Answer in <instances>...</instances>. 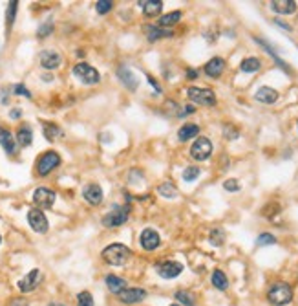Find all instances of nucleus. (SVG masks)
Returning a JSON list of instances; mask_svg holds the SVG:
<instances>
[{"label":"nucleus","mask_w":298,"mask_h":306,"mask_svg":"<svg viewBox=\"0 0 298 306\" xmlns=\"http://www.w3.org/2000/svg\"><path fill=\"white\" fill-rule=\"evenodd\" d=\"M295 297V292H293L291 284L287 282H274L269 292H267V301L271 303L272 306H285L289 305Z\"/></svg>","instance_id":"obj_1"},{"label":"nucleus","mask_w":298,"mask_h":306,"mask_svg":"<svg viewBox=\"0 0 298 306\" xmlns=\"http://www.w3.org/2000/svg\"><path fill=\"white\" fill-rule=\"evenodd\" d=\"M103 259L104 262H108L110 266H123L126 264V261L130 259V248H126L124 244H110L103 249Z\"/></svg>","instance_id":"obj_2"},{"label":"nucleus","mask_w":298,"mask_h":306,"mask_svg":"<svg viewBox=\"0 0 298 306\" xmlns=\"http://www.w3.org/2000/svg\"><path fill=\"white\" fill-rule=\"evenodd\" d=\"M130 216V205H114V207L103 216L104 228H119Z\"/></svg>","instance_id":"obj_3"},{"label":"nucleus","mask_w":298,"mask_h":306,"mask_svg":"<svg viewBox=\"0 0 298 306\" xmlns=\"http://www.w3.org/2000/svg\"><path fill=\"white\" fill-rule=\"evenodd\" d=\"M187 98L196 104L201 106H214L216 104V96L210 88H198V86H190L187 88Z\"/></svg>","instance_id":"obj_4"},{"label":"nucleus","mask_w":298,"mask_h":306,"mask_svg":"<svg viewBox=\"0 0 298 306\" xmlns=\"http://www.w3.org/2000/svg\"><path fill=\"white\" fill-rule=\"evenodd\" d=\"M73 75L83 85H97L99 81H101V75H99L97 70L93 66L86 65V63H79V65L73 66Z\"/></svg>","instance_id":"obj_5"},{"label":"nucleus","mask_w":298,"mask_h":306,"mask_svg":"<svg viewBox=\"0 0 298 306\" xmlns=\"http://www.w3.org/2000/svg\"><path fill=\"white\" fill-rule=\"evenodd\" d=\"M60 165V156L55 150H48L37 160V172L39 176H48L53 169H57Z\"/></svg>","instance_id":"obj_6"},{"label":"nucleus","mask_w":298,"mask_h":306,"mask_svg":"<svg viewBox=\"0 0 298 306\" xmlns=\"http://www.w3.org/2000/svg\"><path fill=\"white\" fill-rule=\"evenodd\" d=\"M210 154H212V143H210L209 137L200 136L194 143H192V147H190V156L194 158V160H198V162L209 160Z\"/></svg>","instance_id":"obj_7"},{"label":"nucleus","mask_w":298,"mask_h":306,"mask_svg":"<svg viewBox=\"0 0 298 306\" xmlns=\"http://www.w3.org/2000/svg\"><path fill=\"white\" fill-rule=\"evenodd\" d=\"M55 191L48 189V187H39V189L33 191V204L39 209H50L55 204Z\"/></svg>","instance_id":"obj_8"},{"label":"nucleus","mask_w":298,"mask_h":306,"mask_svg":"<svg viewBox=\"0 0 298 306\" xmlns=\"http://www.w3.org/2000/svg\"><path fill=\"white\" fill-rule=\"evenodd\" d=\"M156 272L159 277H163V279H176L178 275H181L183 264L176 261H165V262H161V264H157Z\"/></svg>","instance_id":"obj_9"},{"label":"nucleus","mask_w":298,"mask_h":306,"mask_svg":"<svg viewBox=\"0 0 298 306\" xmlns=\"http://www.w3.org/2000/svg\"><path fill=\"white\" fill-rule=\"evenodd\" d=\"M28 222H30V226L35 233H46L48 231V218L46 215L40 211V209H31L30 213H28Z\"/></svg>","instance_id":"obj_10"},{"label":"nucleus","mask_w":298,"mask_h":306,"mask_svg":"<svg viewBox=\"0 0 298 306\" xmlns=\"http://www.w3.org/2000/svg\"><path fill=\"white\" fill-rule=\"evenodd\" d=\"M139 242H141L143 249H147V251H154L156 248H159L161 238H159V233H157L156 229L147 228V229H143L141 237H139Z\"/></svg>","instance_id":"obj_11"},{"label":"nucleus","mask_w":298,"mask_h":306,"mask_svg":"<svg viewBox=\"0 0 298 306\" xmlns=\"http://www.w3.org/2000/svg\"><path fill=\"white\" fill-rule=\"evenodd\" d=\"M40 279H42V273H40V270H31L30 273L24 277V279H20L19 280V290L20 292H24V293H30V292H33L35 288L39 286V282H40Z\"/></svg>","instance_id":"obj_12"},{"label":"nucleus","mask_w":298,"mask_h":306,"mask_svg":"<svg viewBox=\"0 0 298 306\" xmlns=\"http://www.w3.org/2000/svg\"><path fill=\"white\" fill-rule=\"evenodd\" d=\"M145 297H147V290H143V288H126V290H123V292L119 293V301L124 303V305L141 303Z\"/></svg>","instance_id":"obj_13"},{"label":"nucleus","mask_w":298,"mask_h":306,"mask_svg":"<svg viewBox=\"0 0 298 306\" xmlns=\"http://www.w3.org/2000/svg\"><path fill=\"white\" fill-rule=\"evenodd\" d=\"M60 65H62V57L55 50H44L40 53V66L44 70H55Z\"/></svg>","instance_id":"obj_14"},{"label":"nucleus","mask_w":298,"mask_h":306,"mask_svg":"<svg viewBox=\"0 0 298 306\" xmlns=\"http://www.w3.org/2000/svg\"><path fill=\"white\" fill-rule=\"evenodd\" d=\"M103 196H104L103 189H101L99 183H88L85 189H83V198L90 205H99V204L103 202Z\"/></svg>","instance_id":"obj_15"},{"label":"nucleus","mask_w":298,"mask_h":306,"mask_svg":"<svg viewBox=\"0 0 298 306\" xmlns=\"http://www.w3.org/2000/svg\"><path fill=\"white\" fill-rule=\"evenodd\" d=\"M117 77L121 79V83H123L130 92H136L137 88V79L134 75V72L130 70L128 66H119L117 68Z\"/></svg>","instance_id":"obj_16"},{"label":"nucleus","mask_w":298,"mask_h":306,"mask_svg":"<svg viewBox=\"0 0 298 306\" xmlns=\"http://www.w3.org/2000/svg\"><path fill=\"white\" fill-rule=\"evenodd\" d=\"M254 99L264 104H272L278 101V92L274 90V88H271V86H262V88L256 90Z\"/></svg>","instance_id":"obj_17"},{"label":"nucleus","mask_w":298,"mask_h":306,"mask_svg":"<svg viewBox=\"0 0 298 306\" xmlns=\"http://www.w3.org/2000/svg\"><path fill=\"white\" fill-rule=\"evenodd\" d=\"M0 145H2V149L6 150L7 154H11V156L17 152V139L13 137L11 132L6 131V129H2V127H0Z\"/></svg>","instance_id":"obj_18"},{"label":"nucleus","mask_w":298,"mask_h":306,"mask_svg":"<svg viewBox=\"0 0 298 306\" xmlns=\"http://www.w3.org/2000/svg\"><path fill=\"white\" fill-rule=\"evenodd\" d=\"M271 9L280 15H291L297 11V2L295 0H272Z\"/></svg>","instance_id":"obj_19"},{"label":"nucleus","mask_w":298,"mask_h":306,"mask_svg":"<svg viewBox=\"0 0 298 306\" xmlns=\"http://www.w3.org/2000/svg\"><path fill=\"white\" fill-rule=\"evenodd\" d=\"M223 70H225V61H223L221 57L210 59L207 65H205V73L212 79L220 77L221 73H223Z\"/></svg>","instance_id":"obj_20"},{"label":"nucleus","mask_w":298,"mask_h":306,"mask_svg":"<svg viewBox=\"0 0 298 306\" xmlns=\"http://www.w3.org/2000/svg\"><path fill=\"white\" fill-rule=\"evenodd\" d=\"M145 32H147V39H149L150 42L159 40V39H169V37L174 35L172 30H165V28H159V26H147L145 28Z\"/></svg>","instance_id":"obj_21"},{"label":"nucleus","mask_w":298,"mask_h":306,"mask_svg":"<svg viewBox=\"0 0 298 306\" xmlns=\"http://www.w3.org/2000/svg\"><path fill=\"white\" fill-rule=\"evenodd\" d=\"M139 6L143 7V13L147 17H157L163 9V2L161 0H143L139 2Z\"/></svg>","instance_id":"obj_22"},{"label":"nucleus","mask_w":298,"mask_h":306,"mask_svg":"<svg viewBox=\"0 0 298 306\" xmlns=\"http://www.w3.org/2000/svg\"><path fill=\"white\" fill-rule=\"evenodd\" d=\"M104 282H106V288L110 290L112 293H119L126 290V280L121 279V277H117V275H106L104 277Z\"/></svg>","instance_id":"obj_23"},{"label":"nucleus","mask_w":298,"mask_h":306,"mask_svg":"<svg viewBox=\"0 0 298 306\" xmlns=\"http://www.w3.org/2000/svg\"><path fill=\"white\" fill-rule=\"evenodd\" d=\"M198 134H200V127L194 123H185L178 131V139L179 141H188V139H192V137H198Z\"/></svg>","instance_id":"obj_24"},{"label":"nucleus","mask_w":298,"mask_h":306,"mask_svg":"<svg viewBox=\"0 0 298 306\" xmlns=\"http://www.w3.org/2000/svg\"><path fill=\"white\" fill-rule=\"evenodd\" d=\"M254 40H256V42H258L260 46H262V48H264V50H266L267 53H269V55H271L272 59H274V61H276V65L280 66V68H282V70H284V72H291V70H289V66L285 65L284 61H282V59L278 57V55H276V53H274V50H272V46L269 44V42H267V40H264V39H260V37H254Z\"/></svg>","instance_id":"obj_25"},{"label":"nucleus","mask_w":298,"mask_h":306,"mask_svg":"<svg viewBox=\"0 0 298 306\" xmlns=\"http://www.w3.org/2000/svg\"><path fill=\"white\" fill-rule=\"evenodd\" d=\"M17 143L20 145V147H28V145H31L33 141V132L31 129L28 127V125H22L19 131H17Z\"/></svg>","instance_id":"obj_26"},{"label":"nucleus","mask_w":298,"mask_h":306,"mask_svg":"<svg viewBox=\"0 0 298 306\" xmlns=\"http://www.w3.org/2000/svg\"><path fill=\"white\" fill-rule=\"evenodd\" d=\"M210 280H212V286L216 288V290H220V292H223V290H227V288H229L227 275L223 273L221 270H214V273H212V277H210Z\"/></svg>","instance_id":"obj_27"},{"label":"nucleus","mask_w":298,"mask_h":306,"mask_svg":"<svg viewBox=\"0 0 298 306\" xmlns=\"http://www.w3.org/2000/svg\"><path fill=\"white\" fill-rule=\"evenodd\" d=\"M241 72H245V73H254V72H258L260 68H262V61H260L258 57H247L241 61Z\"/></svg>","instance_id":"obj_28"},{"label":"nucleus","mask_w":298,"mask_h":306,"mask_svg":"<svg viewBox=\"0 0 298 306\" xmlns=\"http://www.w3.org/2000/svg\"><path fill=\"white\" fill-rule=\"evenodd\" d=\"M179 20H181V13H179V11H172V13L163 15L161 19L157 20V26L159 28H170V26H174V24H178Z\"/></svg>","instance_id":"obj_29"},{"label":"nucleus","mask_w":298,"mask_h":306,"mask_svg":"<svg viewBox=\"0 0 298 306\" xmlns=\"http://www.w3.org/2000/svg\"><path fill=\"white\" fill-rule=\"evenodd\" d=\"M44 136L48 141H53V139H57L59 136H62V131L59 129L57 125L53 123H44Z\"/></svg>","instance_id":"obj_30"},{"label":"nucleus","mask_w":298,"mask_h":306,"mask_svg":"<svg viewBox=\"0 0 298 306\" xmlns=\"http://www.w3.org/2000/svg\"><path fill=\"white\" fill-rule=\"evenodd\" d=\"M174 297H176V299H178V301H179L181 305H185V306H196L194 295H192V293H190V292H185V290H178Z\"/></svg>","instance_id":"obj_31"},{"label":"nucleus","mask_w":298,"mask_h":306,"mask_svg":"<svg viewBox=\"0 0 298 306\" xmlns=\"http://www.w3.org/2000/svg\"><path fill=\"white\" fill-rule=\"evenodd\" d=\"M209 240H210L212 246H221L225 242V231L221 228H214L210 231V235H209Z\"/></svg>","instance_id":"obj_32"},{"label":"nucleus","mask_w":298,"mask_h":306,"mask_svg":"<svg viewBox=\"0 0 298 306\" xmlns=\"http://www.w3.org/2000/svg\"><path fill=\"white\" fill-rule=\"evenodd\" d=\"M157 193H159L161 196H165V198H176V196H178V189H176L170 182L161 183L159 189H157Z\"/></svg>","instance_id":"obj_33"},{"label":"nucleus","mask_w":298,"mask_h":306,"mask_svg":"<svg viewBox=\"0 0 298 306\" xmlns=\"http://www.w3.org/2000/svg\"><path fill=\"white\" fill-rule=\"evenodd\" d=\"M17 7H19V2H9L7 4V11H6V22H7V30L13 26L15 22V15H17Z\"/></svg>","instance_id":"obj_34"},{"label":"nucleus","mask_w":298,"mask_h":306,"mask_svg":"<svg viewBox=\"0 0 298 306\" xmlns=\"http://www.w3.org/2000/svg\"><path fill=\"white\" fill-rule=\"evenodd\" d=\"M272 244H276V237L271 233H262L256 238V246H272Z\"/></svg>","instance_id":"obj_35"},{"label":"nucleus","mask_w":298,"mask_h":306,"mask_svg":"<svg viewBox=\"0 0 298 306\" xmlns=\"http://www.w3.org/2000/svg\"><path fill=\"white\" fill-rule=\"evenodd\" d=\"M200 167H185V170H183V180L185 182H194L196 178L200 176Z\"/></svg>","instance_id":"obj_36"},{"label":"nucleus","mask_w":298,"mask_h":306,"mask_svg":"<svg viewBox=\"0 0 298 306\" xmlns=\"http://www.w3.org/2000/svg\"><path fill=\"white\" fill-rule=\"evenodd\" d=\"M77 306H93V297L90 292H81L77 295Z\"/></svg>","instance_id":"obj_37"},{"label":"nucleus","mask_w":298,"mask_h":306,"mask_svg":"<svg viewBox=\"0 0 298 306\" xmlns=\"http://www.w3.org/2000/svg\"><path fill=\"white\" fill-rule=\"evenodd\" d=\"M112 7H114V2H110V0H99V2H95V9L101 15L112 11Z\"/></svg>","instance_id":"obj_38"},{"label":"nucleus","mask_w":298,"mask_h":306,"mask_svg":"<svg viewBox=\"0 0 298 306\" xmlns=\"http://www.w3.org/2000/svg\"><path fill=\"white\" fill-rule=\"evenodd\" d=\"M223 189L231 191V193H236V191H240V183H238V180L231 178V180H227V182H223Z\"/></svg>","instance_id":"obj_39"},{"label":"nucleus","mask_w":298,"mask_h":306,"mask_svg":"<svg viewBox=\"0 0 298 306\" xmlns=\"http://www.w3.org/2000/svg\"><path fill=\"white\" fill-rule=\"evenodd\" d=\"M52 32H53V24H52V22H44V24L39 28V37H40V39H44V37H48V35H50Z\"/></svg>","instance_id":"obj_40"},{"label":"nucleus","mask_w":298,"mask_h":306,"mask_svg":"<svg viewBox=\"0 0 298 306\" xmlns=\"http://www.w3.org/2000/svg\"><path fill=\"white\" fill-rule=\"evenodd\" d=\"M223 134H225V137H227V139H236V137H238V131H236V129H233L231 125H227V127L223 129Z\"/></svg>","instance_id":"obj_41"},{"label":"nucleus","mask_w":298,"mask_h":306,"mask_svg":"<svg viewBox=\"0 0 298 306\" xmlns=\"http://www.w3.org/2000/svg\"><path fill=\"white\" fill-rule=\"evenodd\" d=\"M15 94H17V96H24V98H31L30 90H28L24 85H17V86H15Z\"/></svg>","instance_id":"obj_42"},{"label":"nucleus","mask_w":298,"mask_h":306,"mask_svg":"<svg viewBox=\"0 0 298 306\" xmlns=\"http://www.w3.org/2000/svg\"><path fill=\"white\" fill-rule=\"evenodd\" d=\"M20 116H22V110H20V108H13V110L9 112V117H11V119H19Z\"/></svg>","instance_id":"obj_43"},{"label":"nucleus","mask_w":298,"mask_h":306,"mask_svg":"<svg viewBox=\"0 0 298 306\" xmlns=\"http://www.w3.org/2000/svg\"><path fill=\"white\" fill-rule=\"evenodd\" d=\"M274 24H278L280 28H284V30H287V32H291V26H289V24H285V22H282L280 19H274Z\"/></svg>","instance_id":"obj_44"},{"label":"nucleus","mask_w":298,"mask_h":306,"mask_svg":"<svg viewBox=\"0 0 298 306\" xmlns=\"http://www.w3.org/2000/svg\"><path fill=\"white\" fill-rule=\"evenodd\" d=\"M149 83H150V85H152V86H154V88H156V90L159 92V94H161V86L157 85V81H154V79L150 77V75H149Z\"/></svg>","instance_id":"obj_45"},{"label":"nucleus","mask_w":298,"mask_h":306,"mask_svg":"<svg viewBox=\"0 0 298 306\" xmlns=\"http://www.w3.org/2000/svg\"><path fill=\"white\" fill-rule=\"evenodd\" d=\"M11 306H28V303H26V301H19V299H17V301H13V305H11Z\"/></svg>","instance_id":"obj_46"},{"label":"nucleus","mask_w":298,"mask_h":306,"mask_svg":"<svg viewBox=\"0 0 298 306\" xmlns=\"http://www.w3.org/2000/svg\"><path fill=\"white\" fill-rule=\"evenodd\" d=\"M188 77H190V79H196V77H198V73H196L194 70H188Z\"/></svg>","instance_id":"obj_47"},{"label":"nucleus","mask_w":298,"mask_h":306,"mask_svg":"<svg viewBox=\"0 0 298 306\" xmlns=\"http://www.w3.org/2000/svg\"><path fill=\"white\" fill-rule=\"evenodd\" d=\"M42 79H44V81H46V83H48V81H52V75H44V77H42Z\"/></svg>","instance_id":"obj_48"},{"label":"nucleus","mask_w":298,"mask_h":306,"mask_svg":"<svg viewBox=\"0 0 298 306\" xmlns=\"http://www.w3.org/2000/svg\"><path fill=\"white\" fill-rule=\"evenodd\" d=\"M48 306H66V305H60V303H50Z\"/></svg>","instance_id":"obj_49"},{"label":"nucleus","mask_w":298,"mask_h":306,"mask_svg":"<svg viewBox=\"0 0 298 306\" xmlns=\"http://www.w3.org/2000/svg\"><path fill=\"white\" fill-rule=\"evenodd\" d=\"M170 306H179V305H170Z\"/></svg>","instance_id":"obj_50"},{"label":"nucleus","mask_w":298,"mask_h":306,"mask_svg":"<svg viewBox=\"0 0 298 306\" xmlns=\"http://www.w3.org/2000/svg\"><path fill=\"white\" fill-rule=\"evenodd\" d=\"M0 242H2V237H0Z\"/></svg>","instance_id":"obj_51"}]
</instances>
